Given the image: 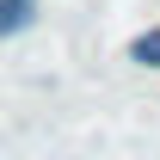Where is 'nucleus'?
Returning a JSON list of instances; mask_svg holds the SVG:
<instances>
[{
  "label": "nucleus",
  "mask_w": 160,
  "mask_h": 160,
  "mask_svg": "<svg viewBox=\"0 0 160 160\" xmlns=\"http://www.w3.org/2000/svg\"><path fill=\"white\" fill-rule=\"evenodd\" d=\"M37 19V0H0V37H19Z\"/></svg>",
  "instance_id": "nucleus-1"
},
{
  "label": "nucleus",
  "mask_w": 160,
  "mask_h": 160,
  "mask_svg": "<svg viewBox=\"0 0 160 160\" xmlns=\"http://www.w3.org/2000/svg\"><path fill=\"white\" fill-rule=\"evenodd\" d=\"M129 62H142V68H160V31H142V37L129 43Z\"/></svg>",
  "instance_id": "nucleus-2"
}]
</instances>
